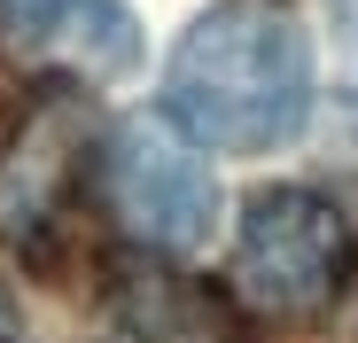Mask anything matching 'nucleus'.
<instances>
[{"instance_id":"1","label":"nucleus","mask_w":358,"mask_h":343,"mask_svg":"<svg viewBox=\"0 0 358 343\" xmlns=\"http://www.w3.org/2000/svg\"><path fill=\"white\" fill-rule=\"evenodd\" d=\"M312 109V55L273 0H218L171 47L164 118L226 156L280 148Z\"/></svg>"},{"instance_id":"2","label":"nucleus","mask_w":358,"mask_h":343,"mask_svg":"<svg viewBox=\"0 0 358 343\" xmlns=\"http://www.w3.org/2000/svg\"><path fill=\"white\" fill-rule=\"evenodd\" d=\"M358 265V242L327 195L312 188H273L250 203L242 218V242H234V281L257 312H280V320H304V312H327L343 297V281Z\"/></svg>"},{"instance_id":"3","label":"nucleus","mask_w":358,"mask_h":343,"mask_svg":"<svg viewBox=\"0 0 358 343\" xmlns=\"http://www.w3.org/2000/svg\"><path fill=\"white\" fill-rule=\"evenodd\" d=\"M101 180H109L117 218H125L141 242H156V250H195V242H210V226H218V180L203 172V156L179 141V125H164V118H125V125L109 133Z\"/></svg>"},{"instance_id":"4","label":"nucleus","mask_w":358,"mask_h":343,"mask_svg":"<svg viewBox=\"0 0 358 343\" xmlns=\"http://www.w3.org/2000/svg\"><path fill=\"white\" fill-rule=\"evenodd\" d=\"M234 335H242V320L203 281L164 265H125L94 320V343H234Z\"/></svg>"},{"instance_id":"5","label":"nucleus","mask_w":358,"mask_h":343,"mask_svg":"<svg viewBox=\"0 0 358 343\" xmlns=\"http://www.w3.org/2000/svg\"><path fill=\"white\" fill-rule=\"evenodd\" d=\"M78 148H86V109L78 102H39L24 118V133L0 156V218H8L16 234H39V226L63 211Z\"/></svg>"},{"instance_id":"6","label":"nucleus","mask_w":358,"mask_h":343,"mask_svg":"<svg viewBox=\"0 0 358 343\" xmlns=\"http://www.w3.org/2000/svg\"><path fill=\"white\" fill-rule=\"evenodd\" d=\"M0 31L39 55H71L86 71H125L141 55V31L117 0H0Z\"/></svg>"},{"instance_id":"7","label":"nucleus","mask_w":358,"mask_h":343,"mask_svg":"<svg viewBox=\"0 0 358 343\" xmlns=\"http://www.w3.org/2000/svg\"><path fill=\"white\" fill-rule=\"evenodd\" d=\"M0 343H24V320H16V304H8V289H0Z\"/></svg>"}]
</instances>
